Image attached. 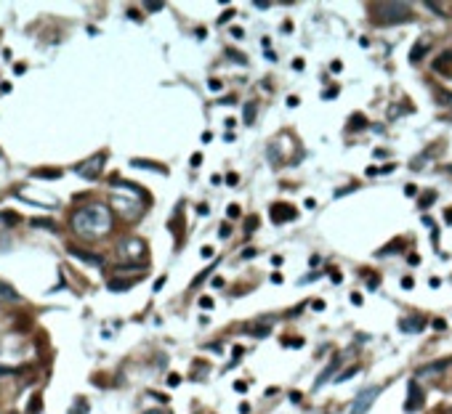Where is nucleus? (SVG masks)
<instances>
[{
    "label": "nucleus",
    "mask_w": 452,
    "mask_h": 414,
    "mask_svg": "<svg viewBox=\"0 0 452 414\" xmlns=\"http://www.w3.org/2000/svg\"><path fill=\"white\" fill-rule=\"evenodd\" d=\"M72 229L80 236H85V239L104 236L112 229V212L107 205H85L72 215Z\"/></svg>",
    "instance_id": "f257e3e1"
},
{
    "label": "nucleus",
    "mask_w": 452,
    "mask_h": 414,
    "mask_svg": "<svg viewBox=\"0 0 452 414\" xmlns=\"http://www.w3.org/2000/svg\"><path fill=\"white\" fill-rule=\"evenodd\" d=\"M375 21L380 24H402V21H410V6L407 3H397V0H388V3H375Z\"/></svg>",
    "instance_id": "f03ea898"
},
{
    "label": "nucleus",
    "mask_w": 452,
    "mask_h": 414,
    "mask_svg": "<svg viewBox=\"0 0 452 414\" xmlns=\"http://www.w3.org/2000/svg\"><path fill=\"white\" fill-rule=\"evenodd\" d=\"M104 160H107V154H96V157H91V160H85L83 165H77V175L80 178H85V181H96L99 175H101V170H104Z\"/></svg>",
    "instance_id": "7ed1b4c3"
},
{
    "label": "nucleus",
    "mask_w": 452,
    "mask_h": 414,
    "mask_svg": "<svg viewBox=\"0 0 452 414\" xmlns=\"http://www.w3.org/2000/svg\"><path fill=\"white\" fill-rule=\"evenodd\" d=\"M378 393H380V388L378 385H373V388H367V390H362V393L356 396V401H354V406H351V414H367L370 411V406L375 404V398H378Z\"/></svg>",
    "instance_id": "20e7f679"
},
{
    "label": "nucleus",
    "mask_w": 452,
    "mask_h": 414,
    "mask_svg": "<svg viewBox=\"0 0 452 414\" xmlns=\"http://www.w3.org/2000/svg\"><path fill=\"white\" fill-rule=\"evenodd\" d=\"M338 366H341V356H338V353H333V359L327 361V366H324V369H322V374H319L317 380H314V390H319L324 383H330V380H333V374L338 372Z\"/></svg>",
    "instance_id": "39448f33"
},
{
    "label": "nucleus",
    "mask_w": 452,
    "mask_h": 414,
    "mask_svg": "<svg viewBox=\"0 0 452 414\" xmlns=\"http://www.w3.org/2000/svg\"><path fill=\"white\" fill-rule=\"evenodd\" d=\"M295 215H298V210L293 205H272V220L280 223V226L287 220H295Z\"/></svg>",
    "instance_id": "423d86ee"
},
{
    "label": "nucleus",
    "mask_w": 452,
    "mask_h": 414,
    "mask_svg": "<svg viewBox=\"0 0 452 414\" xmlns=\"http://www.w3.org/2000/svg\"><path fill=\"white\" fill-rule=\"evenodd\" d=\"M407 388H410V398L404 401V411H418L423 406V390L418 388V383H415V380Z\"/></svg>",
    "instance_id": "0eeeda50"
},
{
    "label": "nucleus",
    "mask_w": 452,
    "mask_h": 414,
    "mask_svg": "<svg viewBox=\"0 0 452 414\" xmlns=\"http://www.w3.org/2000/svg\"><path fill=\"white\" fill-rule=\"evenodd\" d=\"M144 252H146V250H144V242H141V239H128V242L120 244V255H123V258L136 260V258H141Z\"/></svg>",
    "instance_id": "6e6552de"
},
{
    "label": "nucleus",
    "mask_w": 452,
    "mask_h": 414,
    "mask_svg": "<svg viewBox=\"0 0 452 414\" xmlns=\"http://www.w3.org/2000/svg\"><path fill=\"white\" fill-rule=\"evenodd\" d=\"M67 252L77 258V260H83V263H91V266H104V258L99 252H85V250H80V247H67Z\"/></svg>",
    "instance_id": "1a4fd4ad"
},
{
    "label": "nucleus",
    "mask_w": 452,
    "mask_h": 414,
    "mask_svg": "<svg viewBox=\"0 0 452 414\" xmlns=\"http://www.w3.org/2000/svg\"><path fill=\"white\" fill-rule=\"evenodd\" d=\"M449 364H452V359H439V361H434V364H426V366H420V369H418V374H420V377H428V374L444 372Z\"/></svg>",
    "instance_id": "9d476101"
},
{
    "label": "nucleus",
    "mask_w": 452,
    "mask_h": 414,
    "mask_svg": "<svg viewBox=\"0 0 452 414\" xmlns=\"http://www.w3.org/2000/svg\"><path fill=\"white\" fill-rule=\"evenodd\" d=\"M428 45H431V40H428V38H420L418 43H415V45H412V51H410V61H412V64H418V61H420V58L426 56V51H428Z\"/></svg>",
    "instance_id": "9b49d317"
},
{
    "label": "nucleus",
    "mask_w": 452,
    "mask_h": 414,
    "mask_svg": "<svg viewBox=\"0 0 452 414\" xmlns=\"http://www.w3.org/2000/svg\"><path fill=\"white\" fill-rule=\"evenodd\" d=\"M431 67H434V72L449 75V69H452V53H442L439 58H434V61H431Z\"/></svg>",
    "instance_id": "f8f14e48"
},
{
    "label": "nucleus",
    "mask_w": 452,
    "mask_h": 414,
    "mask_svg": "<svg viewBox=\"0 0 452 414\" xmlns=\"http://www.w3.org/2000/svg\"><path fill=\"white\" fill-rule=\"evenodd\" d=\"M423 324H426V319H420V316L418 319H402L399 329H402V332H420Z\"/></svg>",
    "instance_id": "ddd939ff"
},
{
    "label": "nucleus",
    "mask_w": 452,
    "mask_h": 414,
    "mask_svg": "<svg viewBox=\"0 0 452 414\" xmlns=\"http://www.w3.org/2000/svg\"><path fill=\"white\" fill-rule=\"evenodd\" d=\"M133 284H136V279H112L107 287H109L112 292H125V290H131Z\"/></svg>",
    "instance_id": "4468645a"
},
{
    "label": "nucleus",
    "mask_w": 452,
    "mask_h": 414,
    "mask_svg": "<svg viewBox=\"0 0 452 414\" xmlns=\"http://www.w3.org/2000/svg\"><path fill=\"white\" fill-rule=\"evenodd\" d=\"M0 300H19V292L6 281H0Z\"/></svg>",
    "instance_id": "2eb2a0df"
},
{
    "label": "nucleus",
    "mask_w": 452,
    "mask_h": 414,
    "mask_svg": "<svg viewBox=\"0 0 452 414\" xmlns=\"http://www.w3.org/2000/svg\"><path fill=\"white\" fill-rule=\"evenodd\" d=\"M131 165H133V168H146V170H155V173H160V175H165V173H168L165 168H160V165H152V162H146V160H131Z\"/></svg>",
    "instance_id": "dca6fc26"
},
{
    "label": "nucleus",
    "mask_w": 452,
    "mask_h": 414,
    "mask_svg": "<svg viewBox=\"0 0 452 414\" xmlns=\"http://www.w3.org/2000/svg\"><path fill=\"white\" fill-rule=\"evenodd\" d=\"M29 226H32V229H48V231H56V223L48 220V218H32V220H29Z\"/></svg>",
    "instance_id": "f3484780"
},
{
    "label": "nucleus",
    "mask_w": 452,
    "mask_h": 414,
    "mask_svg": "<svg viewBox=\"0 0 452 414\" xmlns=\"http://www.w3.org/2000/svg\"><path fill=\"white\" fill-rule=\"evenodd\" d=\"M19 212L14 210H0V223H8V226H14V223H19Z\"/></svg>",
    "instance_id": "a211bd4d"
},
{
    "label": "nucleus",
    "mask_w": 452,
    "mask_h": 414,
    "mask_svg": "<svg viewBox=\"0 0 452 414\" xmlns=\"http://www.w3.org/2000/svg\"><path fill=\"white\" fill-rule=\"evenodd\" d=\"M365 125H367V120H365V114H351V122H349V125H346V130H351V133H354V130H362Z\"/></svg>",
    "instance_id": "6ab92c4d"
},
{
    "label": "nucleus",
    "mask_w": 452,
    "mask_h": 414,
    "mask_svg": "<svg viewBox=\"0 0 452 414\" xmlns=\"http://www.w3.org/2000/svg\"><path fill=\"white\" fill-rule=\"evenodd\" d=\"M242 117H245V122H253V120H256V101H248V104H245Z\"/></svg>",
    "instance_id": "aec40b11"
},
{
    "label": "nucleus",
    "mask_w": 452,
    "mask_h": 414,
    "mask_svg": "<svg viewBox=\"0 0 452 414\" xmlns=\"http://www.w3.org/2000/svg\"><path fill=\"white\" fill-rule=\"evenodd\" d=\"M399 247H402V242L397 239V242H391V244L386 247V250H378L375 255H378V258H383V255H391V252H399Z\"/></svg>",
    "instance_id": "412c9836"
},
{
    "label": "nucleus",
    "mask_w": 452,
    "mask_h": 414,
    "mask_svg": "<svg viewBox=\"0 0 452 414\" xmlns=\"http://www.w3.org/2000/svg\"><path fill=\"white\" fill-rule=\"evenodd\" d=\"M359 372V366H351V369H346V372H341L338 377H335V383H346V380H351V377Z\"/></svg>",
    "instance_id": "4be33fe9"
},
{
    "label": "nucleus",
    "mask_w": 452,
    "mask_h": 414,
    "mask_svg": "<svg viewBox=\"0 0 452 414\" xmlns=\"http://www.w3.org/2000/svg\"><path fill=\"white\" fill-rule=\"evenodd\" d=\"M258 226H261V218H258V215H250V218L245 220V231H248V234H250V231H256Z\"/></svg>",
    "instance_id": "5701e85b"
},
{
    "label": "nucleus",
    "mask_w": 452,
    "mask_h": 414,
    "mask_svg": "<svg viewBox=\"0 0 452 414\" xmlns=\"http://www.w3.org/2000/svg\"><path fill=\"white\" fill-rule=\"evenodd\" d=\"M32 175H38V178H59L62 170H35Z\"/></svg>",
    "instance_id": "b1692460"
},
{
    "label": "nucleus",
    "mask_w": 452,
    "mask_h": 414,
    "mask_svg": "<svg viewBox=\"0 0 452 414\" xmlns=\"http://www.w3.org/2000/svg\"><path fill=\"white\" fill-rule=\"evenodd\" d=\"M269 332H272L269 327H250V329H248V335H253V337H266Z\"/></svg>",
    "instance_id": "393cba45"
},
{
    "label": "nucleus",
    "mask_w": 452,
    "mask_h": 414,
    "mask_svg": "<svg viewBox=\"0 0 452 414\" xmlns=\"http://www.w3.org/2000/svg\"><path fill=\"white\" fill-rule=\"evenodd\" d=\"M40 409H43V398H40V396H35V398L29 401V414H38Z\"/></svg>",
    "instance_id": "a878e982"
},
{
    "label": "nucleus",
    "mask_w": 452,
    "mask_h": 414,
    "mask_svg": "<svg viewBox=\"0 0 452 414\" xmlns=\"http://www.w3.org/2000/svg\"><path fill=\"white\" fill-rule=\"evenodd\" d=\"M426 8H428V11H434L436 16H444V8L439 6V3H434V0H426Z\"/></svg>",
    "instance_id": "bb28decb"
},
{
    "label": "nucleus",
    "mask_w": 452,
    "mask_h": 414,
    "mask_svg": "<svg viewBox=\"0 0 452 414\" xmlns=\"http://www.w3.org/2000/svg\"><path fill=\"white\" fill-rule=\"evenodd\" d=\"M434 199H436V192H428V194H423V197H420V207H428V205L434 202Z\"/></svg>",
    "instance_id": "cd10ccee"
},
{
    "label": "nucleus",
    "mask_w": 452,
    "mask_h": 414,
    "mask_svg": "<svg viewBox=\"0 0 452 414\" xmlns=\"http://www.w3.org/2000/svg\"><path fill=\"white\" fill-rule=\"evenodd\" d=\"M8 247H11V236L0 234V252H8Z\"/></svg>",
    "instance_id": "c85d7f7f"
},
{
    "label": "nucleus",
    "mask_w": 452,
    "mask_h": 414,
    "mask_svg": "<svg viewBox=\"0 0 452 414\" xmlns=\"http://www.w3.org/2000/svg\"><path fill=\"white\" fill-rule=\"evenodd\" d=\"M256 255H258L256 247H248V250H242V255H239V258H242V260H250V258H256Z\"/></svg>",
    "instance_id": "c756f323"
},
{
    "label": "nucleus",
    "mask_w": 452,
    "mask_h": 414,
    "mask_svg": "<svg viewBox=\"0 0 452 414\" xmlns=\"http://www.w3.org/2000/svg\"><path fill=\"white\" fill-rule=\"evenodd\" d=\"M226 215H229V218H239V207H237V205H229V207H226Z\"/></svg>",
    "instance_id": "7c9ffc66"
},
{
    "label": "nucleus",
    "mask_w": 452,
    "mask_h": 414,
    "mask_svg": "<svg viewBox=\"0 0 452 414\" xmlns=\"http://www.w3.org/2000/svg\"><path fill=\"white\" fill-rule=\"evenodd\" d=\"M231 16H234V11H231V8H229V11H224V14H221V19H218V24H226V21H229Z\"/></svg>",
    "instance_id": "2f4dec72"
},
{
    "label": "nucleus",
    "mask_w": 452,
    "mask_h": 414,
    "mask_svg": "<svg viewBox=\"0 0 452 414\" xmlns=\"http://www.w3.org/2000/svg\"><path fill=\"white\" fill-rule=\"evenodd\" d=\"M200 308H213V298H207V295L200 298Z\"/></svg>",
    "instance_id": "473e14b6"
},
{
    "label": "nucleus",
    "mask_w": 452,
    "mask_h": 414,
    "mask_svg": "<svg viewBox=\"0 0 452 414\" xmlns=\"http://www.w3.org/2000/svg\"><path fill=\"white\" fill-rule=\"evenodd\" d=\"M213 268H216V266H210V268H202V274H200V276H197V279H194V284H200V281H202V279H205L207 274H210V271H213Z\"/></svg>",
    "instance_id": "72a5a7b5"
},
{
    "label": "nucleus",
    "mask_w": 452,
    "mask_h": 414,
    "mask_svg": "<svg viewBox=\"0 0 452 414\" xmlns=\"http://www.w3.org/2000/svg\"><path fill=\"white\" fill-rule=\"evenodd\" d=\"M226 183H229V186H237V183H239L237 173H229V175H226Z\"/></svg>",
    "instance_id": "f704fd0d"
},
{
    "label": "nucleus",
    "mask_w": 452,
    "mask_h": 414,
    "mask_svg": "<svg viewBox=\"0 0 452 414\" xmlns=\"http://www.w3.org/2000/svg\"><path fill=\"white\" fill-rule=\"evenodd\" d=\"M207 88H210V90H221V80H207Z\"/></svg>",
    "instance_id": "c9c22d12"
},
{
    "label": "nucleus",
    "mask_w": 452,
    "mask_h": 414,
    "mask_svg": "<svg viewBox=\"0 0 452 414\" xmlns=\"http://www.w3.org/2000/svg\"><path fill=\"white\" fill-rule=\"evenodd\" d=\"M402 287H404V290H412V287H415V281H412L410 276H404V279H402Z\"/></svg>",
    "instance_id": "e433bc0d"
},
{
    "label": "nucleus",
    "mask_w": 452,
    "mask_h": 414,
    "mask_svg": "<svg viewBox=\"0 0 452 414\" xmlns=\"http://www.w3.org/2000/svg\"><path fill=\"white\" fill-rule=\"evenodd\" d=\"M404 194H407V197H415V194H418V188L410 183V186H404Z\"/></svg>",
    "instance_id": "4c0bfd02"
},
{
    "label": "nucleus",
    "mask_w": 452,
    "mask_h": 414,
    "mask_svg": "<svg viewBox=\"0 0 452 414\" xmlns=\"http://www.w3.org/2000/svg\"><path fill=\"white\" fill-rule=\"evenodd\" d=\"M178 383H181V377H178V374H170V377H168V385H173V388H176Z\"/></svg>",
    "instance_id": "58836bf2"
},
{
    "label": "nucleus",
    "mask_w": 452,
    "mask_h": 414,
    "mask_svg": "<svg viewBox=\"0 0 452 414\" xmlns=\"http://www.w3.org/2000/svg\"><path fill=\"white\" fill-rule=\"evenodd\" d=\"M231 38H237V40H239V38H245V32H242L239 27H234V29H231Z\"/></svg>",
    "instance_id": "ea45409f"
},
{
    "label": "nucleus",
    "mask_w": 452,
    "mask_h": 414,
    "mask_svg": "<svg viewBox=\"0 0 452 414\" xmlns=\"http://www.w3.org/2000/svg\"><path fill=\"white\" fill-rule=\"evenodd\" d=\"M146 11H162V3H146Z\"/></svg>",
    "instance_id": "a19ab883"
},
{
    "label": "nucleus",
    "mask_w": 452,
    "mask_h": 414,
    "mask_svg": "<svg viewBox=\"0 0 452 414\" xmlns=\"http://www.w3.org/2000/svg\"><path fill=\"white\" fill-rule=\"evenodd\" d=\"M229 234H231V226H229V223H224V226H221V236H224V239H226V236H229Z\"/></svg>",
    "instance_id": "79ce46f5"
},
{
    "label": "nucleus",
    "mask_w": 452,
    "mask_h": 414,
    "mask_svg": "<svg viewBox=\"0 0 452 414\" xmlns=\"http://www.w3.org/2000/svg\"><path fill=\"white\" fill-rule=\"evenodd\" d=\"M335 93H338V88H327V90H324V99H333Z\"/></svg>",
    "instance_id": "37998d69"
},
{
    "label": "nucleus",
    "mask_w": 452,
    "mask_h": 414,
    "mask_svg": "<svg viewBox=\"0 0 452 414\" xmlns=\"http://www.w3.org/2000/svg\"><path fill=\"white\" fill-rule=\"evenodd\" d=\"M202 258H213V247H202Z\"/></svg>",
    "instance_id": "c03bdc74"
},
{
    "label": "nucleus",
    "mask_w": 452,
    "mask_h": 414,
    "mask_svg": "<svg viewBox=\"0 0 452 414\" xmlns=\"http://www.w3.org/2000/svg\"><path fill=\"white\" fill-rule=\"evenodd\" d=\"M272 281H274V284H282V274H277V271H274V274H272Z\"/></svg>",
    "instance_id": "a18cd8bd"
},
{
    "label": "nucleus",
    "mask_w": 452,
    "mask_h": 414,
    "mask_svg": "<svg viewBox=\"0 0 452 414\" xmlns=\"http://www.w3.org/2000/svg\"><path fill=\"white\" fill-rule=\"evenodd\" d=\"M351 303H354V305H362V295L354 292V295H351Z\"/></svg>",
    "instance_id": "49530a36"
},
{
    "label": "nucleus",
    "mask_w": 452,
    "mask_h": 414,
    "mask_svg": "<svg viewBox=\"0 0 452 414\" xmlns=\"http://www.w3.org/2000/svg\"><path fill=\"white\" fill-rule=\"evenodd\" d=\"M162 284H165V276H160V279L155 281V292H157V290H162Z\"/></svg>",
    "instance_id": "de8ad7c7"
},
{
    "label": "nucleus",
    "mask_w": 452,
    "mask_h": 414,
    "mask_svg": "<svg viewBox=\"0 0 452 414\" xmlns=\"http://www.w3.org/2000/svg\"><path fill=\"white\" fill-rule=\"evenodd\" d=\"M192 165H194V168H197V165H202V154H194V157H192Z\"/></svg>",
    "instance_id": "09e8293b"
},
{
    "label": "nucleus",
    "mask_w": 452,
    "mask_h": 414,
    "mask_svg": "<svg viewBox=\"0 0 452 414\" xmlns=\"http://www.w3.org/2000/svg\"><path fill=\"white\" fill-rule=\"evenodd\" d=\"M330 279L335 281V284H338V281H341V274H338V271H330Z\"/></svg>",
    "instance_id": "8fccbe9b"
},
{
    "label": "nucleus",
    "mask_w": 452,
    "mask_h": 414,
    "mask_svg": "<svg viewBox=\"0 0 452 414\" xmlns=\"http://www.w3.org/2000/svg\"><path fill=\"white\" fill-rule=\"evenodd\" d=\"M290 401H293V404H298V401H300V393H298V390H293V393H290Z\"/></svg>",
    "instance_id": "3c124183"
},
{
    "label": "nucleus",
    "mask_w": 452,
    "mask_h": 414,
    "mask_svg": "<svg viewBox=\"0 0 452 414\" xmlns=\"http://www.w3.org/2000/svg\"><path fill=\"white\" fill-rule=\"evenodd\" d=\"M434 327H436V329H444L447 324H444V319H436V322H434Z\"/></svg>",
    "instance_id": "603ef678"
},
{
    "label": "nucleus",
    "mask_w": 452,
    "mask_h": 414,
    "mask_svg": "<svg viewBox=\"0 0 452 414\" xmlns=\"http://www.w3.org/2000/svg\"><path fill=\"white\" fill-rule=\"evenodd\" d=\"M197 212H200V215H207L210 210H207V205H200V207H197Z\"/></svg>",
    "instance_id": "864d4df0"
},
{
    "label": "nucleus",
    "mask_w": 452,
    "mask_h": 414,
    "mask_svg": "<svg viewBox=\"0 0 452 414\" xmlns=\"http://www.w3.org/2000/svg\"><path fill=\"white\" fill-rule=\"evenodd\" d=\"M231 353H234V361H239V359H242V348H234Z\"/></svg>",
    "instance_id": "5fc2aeb1"
},
{
    "label": "nucleus",
    "mask_w": 452,
    "mask_h": 414,
    "mask_svg": "<svg viewBox=\"0 0 452 414\" xmlns=\"http://www.w3.org/2000/svg\"><path fill=\"white\" fill-rule=\"evenodd\" d=\"M444 220H447L449 226H452V210H447V212H444Z\"/></svg>",
    "instance_id": "6e6d98bb"
},
{
    "label": "nucleus",
    "mask_w": 452,
    "mask_h": 414,
    "mask_svg": "<svg viewBox=\"0 0 452 414\" xmlns=\"http://www.w3.org/2000/svg\"><path fill=\"white\" fill-rule=\"evenodd\" d=\"M144 414H162V411H157V409H155V411H144Z\"/></svg>",
    "instance_id": "4d7b16f0"
}]
</instances>
